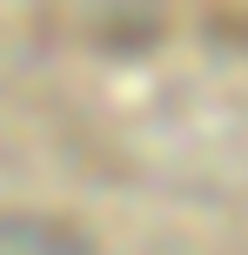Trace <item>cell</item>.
<instances>
[{
  "label": "cell",
  "mask_w": 248,
  "mask_h": 255,
  "mask_svg": "<svg viewBox=\"0 0 248 255\" xmlns=\"http://www.w3.org/2000/svg\"><path fill=\"white\" fill-rule=\"evenodd\" d=\"M242 34H248V20H242Z\"/></svg>",
  "instance_id": "obj_2"
},
{
  "label": "cell",
  "mask_w": 248,
  "mask_h": 255,
  "mask_svg": "<svg viewBox=\"0 0 248 255\" xmlns=\"http://www.w3.org/2000/svg\"><path fill=\"white\" fill-rule=\"evenodd\" d=\"M0 255H94L54 215H0Z\"/></svg>",
  "instance_id": "obj_1"
}]
</instances>
